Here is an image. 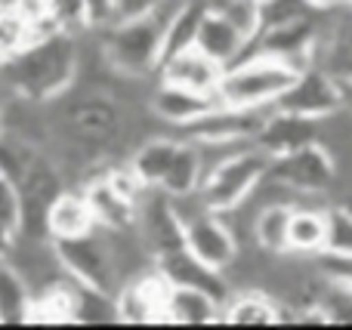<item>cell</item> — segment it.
<instances>
[{
    "instance_id": "cell-17",
    "label": "cell",
    "mask_w": 352,
    "mask_h": 330,
    "mask_svg": "<svg viewBox=\"0 0 352 330\" xmlns=\"http://www.w3.org/2000/svg\"><path fill=\"white\" fill-rule=\"evenodd\" d=\"M155 269L167 278V284L207 290V294H213L217 300H223V303H226V296L232 294V284H229V278H226V272L210 269V266L201 263L198 257H192L186 247L158 257V259H155Z\"/></svg>"
},
{
    "instance_id": "cell-35",
    "label": "cell",
    "mask_w": 352,
    "mask_h": 330,
    "mask_svg": "<svg viewBox=\"0 0 352 330\" xmlns=\"http://www.w3.org/2000/svg\"><path fill=\"white\" fill-rule=\"evenodd\" d=\"M343 99H346V105L352 108V80H343Z\"/></svg>"
},
{
    "instance_id": "cell-21",
    "label": "cell",
    "mask_w": 352,
    "mask_h": 330,
    "mask_svg": "<svg viewBox=\"0 0 352 330\" xmlns=\"http://www.w3.org/2000/svg\"><path fill=\"white\" fill-rule=\"evenodd\" d=\"M287 247L294 257H322L328 250V204H297L291 210L287 226Z\"/></svg>"
},
{
    "instance_id": "cell-16",
    "label": "cell",
    "mask_w": 352,
    "mask_h": 330,
    "mask_svg": "<svg viewBox=\"0 0 352 330\" xmlns=\"http://www.w3.org/2000/svg\"><path fill=\"white\" fill-rule=\"evenodd\" d=\"M213 105H217L213 96L186 90V86H179V84H167V80H158L155 90L148 93V111H152L161 123H170L176 130H186L188 123L204 117Z\"/></svg>"
},
{
    "instance_id": "cell-26",
    "label": "cell",
    "mask_w": 352,
    "mask_h": 330,
    "mask_svg": "<svg viewBox=\"0 0 352 330\" xmlns=\"http://www.w3.org/2000/svg\"><path fill=\"white\" fill-rule=\"evenodd\" d=\"M291 210H294V204H285V201L260 204V210H256V216H254V232H250V238H254V244L260 247V250L275 253V257L291 253V247H287Z\"/></svg>"
},
{
    "instance_id": "cell-1",
    "label": "cell",
    "mask_w": 352,
    "mask_h": 330,
    "mask_svg": "<svg viewBox=\"0 0 352 330\" xmlns=\"http://www.w3.org/2000/svg\"><path fill=\"white\" fill-rule=\"evenodd\" d=\"M50 108L53 115L47 121L56 145L78 148L93 158H109V152L121 145L130 130L121 99L102 86H87L80 93H74L72 86L53 99Z\"/></svg>"
},
{
    "instance_id": "cell-20",
    "label": "cell",
    "mask_w": 352,
    "mask_h": 330,
    "mask_svg": "<svg viewBox=\"0 0 352 330\" xmlns=\"http://www.w3.org/2000/svg\"><path fill=\"white\" fill-rule=\"evenodd\" d=\"M43 228H47L50 241H59V238H78V235H87L99 226H96V216H93L87 195L80 189L68 185V189L50 204Z\"/></svg>"
},
{
    "instance_id": "cell-30",
    "label": "cell",
    "mask_w": 352,
    "mask_h": 330,
    "mask_svg": "<svg viewBox=\"0 0 352 330\" xmlns=\"http://www.w3.org/2000/svg\"><path fill=\"white\" fill-rule=\"evenodd\" d=\"M0 222L12 232L22 228V201H19V191L10 179L0 173Z\"/></svg>"
},
{
    "instance_id": "cell-37",
    "label": "cell",
    "mask_w": 352,
    "mask_h": 330,
    "mask_svg": "<svg viewBox=\"0 0 352 330\" xmlns=\"http://www.w3.org/2000/svg\"><path fill=\"white\" fill-rule=\"evenodd\" d=\"M343 3H346V6H352V0H343Z\"/></svg>"
},
{
    "instance_id": "cell-23",
    "label": "cell",
    "mask_w": 352,
    "mask_h": 330,
    "mask_svg": "<svg viewBox=\"0 0 352 330\" xmlns=\"http://www.w3.org/2000/svg\"><path fill=\"white\" fill-rule=\"evenodd\" d=\"M223 325H278V300L263 287H235L223 303Z\"/></svg>"
},
{
    "instance_id": "cell-13",
    "label": "cell",
    "mask_w": 352,
    "mask_h": 330,
    "mask_svg": "<svg viewBox=\"0 0 352 330\" xmlns=\"http://www.w3.org/2000/svg\"><path fill=\"white\" fill-rule=\"evenodd\" d=\"M256 148L275 158V154H287L297 148L309 145V142H322V117H306L294 115V111L272 108L263 121L260 133L254 136Z\"/></svg>"
},
{
    "instance_id": "cell-11",
    "label": "cell",
    "mask_w": 352,
    "mask_h": 330,
    "mask_svg": "<svg viewBox=\"0 0 352 330\" xmlns=\"http://www.w3.org/2000/svg\"><path fill=\"white\" fill-rule=\"evenodd\" d=\"M170 284L158 269H148L142 275L124 281L115 290V315L121 325H158L164 321V306Z\"/></svg>"
},
{
    "instance_id": "cell-5",
    "label": "cell",
    "mask_w": 352,
    "mask_h": 330,
    "mask_svg": "<svg viewBox=\"0 0 352 330\" xmlns=\"http://www.w3.org/2000/svg\"><path fill=\"white\" fill-rule=\"evenodd\" d=\"M266 170H269V154L263 148H256V142H250V145L232 152L229 158L217 161L204 173L198 195L207 210L226 213V210L238 207L241 201H248L254 195V189L266 176Z\"/></svg>"
},
{
    "instance_id": "cell-28",
    "label": "cell",
    "mask_w": 352,
    "mask_h": 330,
    "mask_svg": "<svg viewBox=\"0 0 352 330\" xmlns=\"http://www.w3.org/2000/svg\"><path fill=\"white\" fill-rule=\"evenodd\" d=\"M28 43H31V22L10 0H0V62L12 59Z\"/></svg>"
},
{
    "instance_id": "cell-12",
    "label": "cell",
    "mask_w": 352,
    "mask_h": 330,
    "mask_svg": "<svg viewBox=\"0 0 352 330\" xmlns=\"http://www.w3.org/2000/svg\"><path fill=\"white\" fill-rule=\"evenodd\" d=\"M269 111L272 108H232L217 102L204 117L179 133L192 142H254Z\"/></svg>"
},
{
    "instance_id": "cell-29",
    "label": "cell",
    "mask_w": 352,
    "mask_h": 330,
    "mask_svg": "<svg viewBox=\"0 0 352 330\" xmlns=\"http://www.w3.org/2000/svg\"><path fill=\"white\" fill-rule=\"evenodd\" d=\"M324 253H352V207L328 204V250Z\"/></svg>"
},
{
    "instance_id": "cell-19",
    "label": "cell",
    "mask_w": 352,
    "mask_h": 330,
    "mask_svg": "<svg viewBox=\"0 0 352 330\" xmlns=\"http://www.w3.org/2000/svg\"><path fill=\"white\" fill-rule=\"evenodd\" d=\"M195 47L201 53H207L210 59H217L223 68H229L232 62H238L248 49V37L232 25V19L226 12L207 6L204 19L198 25V37H195Z\"/></svg>"
},
{
    "instance_id": "cell-3",
    "label": "cell",
    "mask_w": 352,
    "mask_h": 330,
    "mask_svg": "<svg viewBox=\"0 0 352 330\" xmlns=\"http://www.w3.org/2000/svg\"><path fill=\"white\" fill-rule=\"evenodd\" d=\"M182 0H164L152 16L115 22L102 31V62L115 78L121 80H142L158 74L161 65V43H164L167 19Z\"/></svg>"
},
{
    "instance_id": "cell-33",
    "label": "cell",
    "mask_w": 352,
    "mask_h": 330,
    "mask_svg": "<svg viewBox=\"0 0 352 330\" xmlns=\"http://www.w3.org/2000/svg\"><path fill=\"white\" fill-rule=\"evenodd\" d=\"M16 235H19V232H12V228H6L3 222H0V259L10 257L12 244H16Z\"/></svg>"
},
{
    "instance_id": "cell-34",
    "label": "cell",
    "mask_w": 352,
    "mask_h": 330,
    "mask_svg": "<svg viewBox=\"0 0 352 330\" xmlns=\"http://www.w3.org/2000/svg\"><path fill=\"white\" fill-rule=\"evenodd\" d=\"M306 3H309L312 10H334V6H340L343 0H306Z\"/></svg>"
},
{
    "instance_id": "cell-2",
    "label": "cell",
    "mask_w": 352,
    "mask_h": 330,
    "mask_svg": "<svg viewBox=\"0 0 352 330\" xmlns=\"http://www.w3.org/2000/svg\"><path fill=\"white\" fill-rule=\"evenodd\" d=\"M80 74V43L78 34L56 31L37 37L12 59L0 62V78L16 99L50 105L65 90L78 84Z\"/></svg>"
},
{
    "instance_id": "cell-8",
    "label": "cell",
    "mask_w": 352,
    "mask_h": 330,
    "mask_svg": "<svg viewBox=\"0 0 352 330\" xmlns=\"http://www.w3.org/2000/svg\"><path fill=\"white\" fill-rule=\"evenodd\" d=\"M182 238H186V250L192 257H198L201 263H207L210 269H219V272L229 269L232 259L241 250L238 235L232 232L226 216L213 213L207 207L182 220Z\"/></svg>"
},
{
    "instance_id": "cell-38",
    "label": "cell",
    "mask_w": 352,
    "mask_h": 330,
    "mask_svg": "<svg viewBox=\"0 0 352 330\" xmlns=\"http://www.w3.org/2000/svg\"><path fill=\"white\" fill-rule=\"evenodd\" d=\"M256 3H263V0H256Z\"/></svg>"
},
{
    "instance_id": "cell-36",
    "label": "cell",
    "mask_w": 352,
    "mask_h": 330,
    "mask_svg": "<svg viewBox=\"0 0 352 330\" xmlns=\"http://www.w3.org/2000/svg\"><path fill=\"white\" fill-rule=\"evenodd\" d=\"M3 133H6V108L0 105V136H3Z\"/></svg>"
},
{
    "instance_id": "cell-10",
    "label": "cell",
    "mask_w": 352,
    "mask_h": 330,
    "mask_svg": "<svg viewBox=\"0 0 352 330\" xmlns=\"http://www.w3.org/2000/svg\"><path fill=\"white\" fill-rule=\"evenodd\" d=\"M343 105H346V99H343L340 80L324 71L322 65H309L294 78V84L281 93L272 108L294 111V115H306V117H328Z\"/></svg>"
},
{
    "instance_id": "cell-15",
    "label": "cell",
    "mask_w": 352,
    "mask_h": 330,
    "mask_svg": "<svg viewBox=\"0 0 352 330\" xmlns=\"http://www.w3.org/2000/svg\"><path fill=\"white\" fill-rule=\"evenodd\" d=\"M226 68L219 65L217 59H210L207 53H201L198 47H188L182 53H173L170 59H164L158 65V80H167V84H179L186 90L204 93V96L217 99V86L223 80Z\"/></svg>"
},
{
    "instance_id": "cell-24",
    "label": "cell",
    "mask_w": 352,
    "mask_h": 330,
    "mask_svg": "<svg viewBox=\"0 0 352 330\" xmlns=\"http://www.w3.org/2000/svg\"><path fill=\"white\" fill-rule=\"evenodd\" d=\"M204 182V154H201V145L186 136H179V145H176V154L167 167L164 179H161V191H167L170 198H186L195 195Z\"/></svg>"
},
{
    "instance_id": "cell-22",
    "label": "cell",
    "mask_w": 352,
    "mask_h": 330,
    "mask_svg": "<svg viewBox=\"0 0 352 330\" xmlns=\"http://www.w3.org/2000/svg\"><path fill=\"white\" fill-rule=\"evenodd\" d=\"M219 321H223V300L198 287L170 284L164 325H219Z\"/></svg>"
},
{
    "instance_id": "cell-14",
    "label": "cell",
    "mask_w": 352,
    "mask_h": 330,
    "mask_svg": "<svg viewBox=\"0 0 352 330\" xmlns=\"http://www.w3.org/2000/svg\"><path fill=\"white\" fill-rule=\"evenodd\" d=\"M90 201V210L96 216V226L105 232H124V228L136 226V204L127 195L111 185L109 173H105V161L84 179V185H78Z\"/></svg>"
},
{
    "instance_id": "cell-31",
    "label": "cell",
    "mask_w": 352,
    "mask_h": 330,
    "mask_svg": "<svg viewBox=\"0 0 352 330\" xmlns=\"http://www.w3.org/2000/svg\"><path fill=\"white\" fill-rule=\"evenodd\" d=\"M87 16V31H105L115 25V0H80Z\"/></svg>"
},
{
    "instance_id": "cell-32",
    "label": "cell",
    "mask_w": 352,
    "mask_h": 330,
    "mask_svg": "<svg viewBox=\"0 0 352 330\" xmlns=\"http://www.w3.org/2000/svg\"><path fill=\"white\" fill-rule=\"evenodd\" d=\"M164 0H115V22H130V19L152 16Z\"/></svg>"
},
{
    "instance_id": "cell-7",
    "label": "cell",
    "mask_w": 352,
    "mask_h": 330,
    "mask_svg": "<svg viewBox=\"0 0 352 330\" xmlns=\"http://www.w3.org/2000/svg\"><path fill=\"white\" fill-rule=\"evenodd\" d=\"M266 176L303 198H324L337 185V164L322 142H309L297 152L269 158Z\"/></svg>"
},
{
    "instance_id": "cell-6",
    "label": "cell",
    "mask_w": 352,
    "mask_h": 330,
    "mask_svg": "<svg viewBox=\"0 0 352 330\" xmlns=\"http://www.w3.org/2000/svg\"><path fill=\"white\" fill-rule=\"evenodd\" d=\"M56 259H59L65 278H72L80 287L99 290V294H111L121 287V275L115 266V253H111L109 235L102 228H93L78 238H59L53 241Z\"/></svg>"
},
{
    "instance_id": "cell-25",
    "label": "cell",
    "mask_w": 352,
    "mask_h": 330,
    "mask_svg": "<svg viewBox=\"0 0 352 330\" xmlns=\"http://www.w3.org/2000/svg\"><path fill=\"white\" fill-rule=\"evenodd\" d=\"M176 145L179 139L176 136H148L140 145L130 152V167L136 170V176L148 185V189H161V179H164L167 167H170Z\"/></svg>"
},
{
    "instance_id": "cell-9",
    "label": "cell",
    "mask_w": 352,
    "mask_h": 330,
    "mask_svg": "<svg viewBox=\"0 0 352 330\" xmlns=\"http://www.w3.org/2000/svg\"><path fill=\"white\" fill-rule=\"evenodd\" d=\"M136 235L142 238V244L152 253V259L186 247V238H182V216L167 191L148 189L146 195H142V201L136 204Z\"/></svg>"
},
{
    "instance_id": "cell-4",
    "label": "cell",
    "mask_w": 352,
    "mask_h": 330,
    "mask_svg": "<svg viewBox=\"0 0 352 330\" xmlns=\"http://www.w3.org/2000/svg\"><path fill=\"white\" fill-rule=\"evenodd\" d=\"M300 71L275 56H241L223 71L217 86V102L232 108H272L278 96L294 84Z\"/></svg>"
},
{
    "instance_id": "cell-18",
    "label": "cell",
    "mask_w": 352,
    "mask_h": 330,
    "mask_svg": "<svg viewBox=\"0 0 352 330\" xmlns=\"http://www.w3.org/2000/svg\"><path fill=\"white\" fill-rule=\"evenodd\" d=\"M316 65H322L337 80H352V6L337 12L328 25L318 28Z\"/></svg>"
},
{
    "instance_id": "cell-27",
    "label": "cell",
    "mask_w": 352,
    "mask_h": 330,
    "mask_svg": "<svg viewBox=\"0 0 352 330\" xmlns=\"http://www.w3.org/2000/svg\"><path fill=\"white\" fill-rule=\"evenodd\" d=\"M31 296L28 278L10 259H0V325H28Z\"/></svg>"
}]
</instances>
